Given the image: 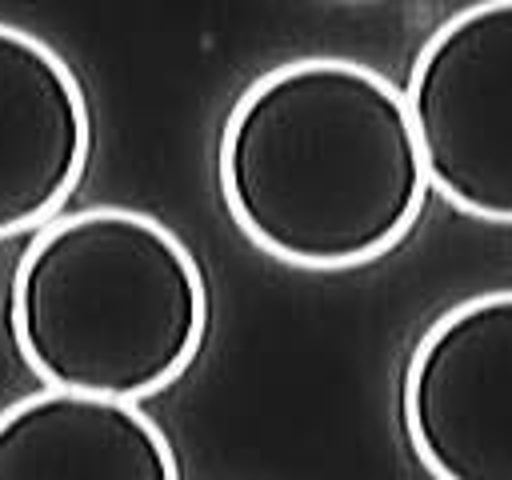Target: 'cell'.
Wrapping results in <instances>:
<instances>
[{
	"label": "cell",
	"mask_w": 512,
	"mask_h": 480,
	"mask_svg": "<svg viewBox=\"0 0 512 480\" xmlns=\"http://www.w3.org/2000/svg\"><path fill=\"white\" fill-rule=\"evenodd\" d=\"M216 180L232 224L264 256L308 272L388 256L428 200L404 92L344 56L256 76L224 116Z\"/></svg>",
	"instance_id": "6da1fadb"
},
{
	"label": "cell",
	"mask_w": 512,
	"mask_h": 480,
	"mask_svg": "<svg viewBox=\"0 0 512 480\" xmlns=\"http://www.w3.org/2000/svg\"><path fill=\"white\" fill-rule=\"evenodd\" d=\"M8 328L48 388L140 404L196 360L208 288L164 220L96 204L36 228L12 272Z\"/></svg>",
	"instance_id": "7a4b0ae2"
},
{
	"label": "cell",
	"mask_w": 512,
	"mask_h": 480,
	"mask_svg": "<svg viewBox=\"0 0 512 480\" xmlns=\"http://www.w3.org/2000/svg\"><path fill=\"white\" fill-rule=\"evenodd\" d=\"M404 104L428 188L512 224V0H476L416 52Z\"/></svg>",
	"instance_id": "3957f363"
},
{
	"label": "cell",
	"mask_w": 512,
	"mask_h": 480,
	"mask_svg": "<svg viewBox=\"0 0 512 480\" xmlns=\"http://www.w3.org/2000/svg\"><path fill=\"white\" fill-rule=\"evenodd\" d=\"M400 416L432 480H512V288L468 296L424 328Z\"/></svg>",
	"instance_id": "277c9868"
},
{
	"label": "cell",
	"mask_w": 512,
	"mask_h": 480,
	"mask_svg": "<svg viewBox=\"0 0 512 480\" xmlns=\"http://www.w3.org/2000/svg\"><path fill=\"white\" fill-rule=\"evenodd\" d=\"M92 152L76 72L40 36L0 20V240L48 224Z\"/></svg>",
	"instance_id": "5b68a950"
},
{
	"label": "cell",
	"mask_w": 512,
	"mask_h": 480,
	"mask_svg": "<svg viewBox=\"0 0 512 480\" xmlns=\"http://www.w3.org/2000/svg\"><path fill=\"white\" fill-rule=\"evenodd\" d=\"M0 480H180L140 404L40 388L0 412Z\"/></svg>",
	"instance_id": "8992f818"
}]
</instances>
